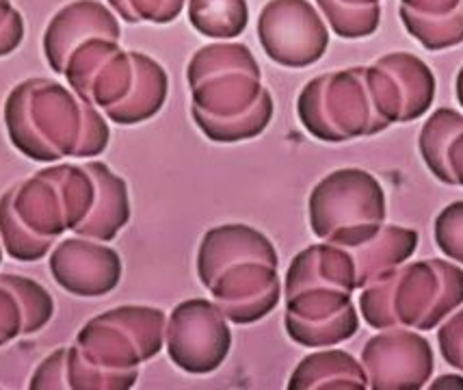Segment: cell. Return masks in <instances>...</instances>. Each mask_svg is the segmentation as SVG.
Returning a JSON list of instances; mask_svg holds the SVG:
<instances>
[{"mask_svg":"<svg viewBox=\"0 0 463 390\" xmlns=\"http://www.w3.org/2000/svg\"><path fill=\"white\" fill-rule=\"evenodd\" d=\"M385 213L382 183L357 167L325 176L307 200L312 233L346 250L371 241L383 226Z\"/></svg>","mask_w":463,"mask_h":390,"instance_id":"4","label":"cell"},{"mask_svg":"<svg viewBox=\"0 0 463 390\" xmlns=\"http://www.w3.org/2000/svg\"><path fill=\"white\" fill-rule=\"evenodd\" d=\"M0 262H3V250H0Z\"/></svg>","mask_w":463,"mask_h":390,"instance_id":"37","label":"cell"},{"mask_svg":"<svg viewBox=\"0 0 463 390\" xmlns=\"http://www.w3.org/2000/svg\"><path fill=\"white\" fill-rule=\"evenodd\" d=\"M0 282L18 295L22 310H24V334L40 332L54 315V301L42 284L22 276H0Z\"/></svg>","mask_w":463,"mask_h":390,"instance_id":"28","label":"cell"},{"mask_svg":"<svg viewBox=\"0 0 463 390\" xmlns=\"http://www.w3.org/2000/svg\"><path fill=\"white\" fill-rule=\"evenodd\" d=\"M167 317L150 306H119L80 328L76 345L87 362L111 376L119 390L135 386L141 362L161 354Z\"/></svg>","mask_w":463,"mask_h":390,"instance_id":"3","label":"cell"},{"mask_svg":"<svg viewBox=\"0 0 463 390\" xmlns=\"http://www.w3.org/2000/svg\"><path fill=\"white\" fill-rule=\"evenodd\" d=\"M186 14L193 29L213 40L239 37L250 24L247 0H189Z\"/></svg>","mask_w":463,"mask_h":390,"instance_id":"26","label":"cell"},{"mask_svg":"<svg viewBox=\"0 0 463 390\" xmlns=\"http://www.w3.org/2000/svg\"><path fill=\"white\" fill-rule=\"evenodd\" d=\"M130 52L135 62V82L124 100L104 111L111 122L119 126L147 122L161 111L169 93V79L163 65L143 52Z\"/></svg>","mask_w":463,"mask_h":390,"instance_id":"21","label":"cell"},{"mask_svg":"<svg viewBox=\"0 0 463 390\" xmlns=\"http://www.w3.org/2000/svg\"><path fill=\"white\" fill-rule=\"evenodd\" d=\"M9 195L22 226L29 228L33 234L54 241L68 230V208L51 167L15 185L9 189Z\"/></svg>","mask_w":463,"mask_h":390,"instance_id":"16","label":"cell"},{"mask_svg":"<svg viewBox=\"0 0 463 390\" xmlns=\"http://www.w3.org/2000/svg\"><path fill=\"white\" fill-rule=\"evenodd\" d=\"M438 343L446 365L463 371V310L438 329Z\"/></svg>","mask_w":463,"mask_h":390,"instance_id":"32","label":"cell"},{"mask_svg":"<svg viewBox=\"0 0 463 390\" xmlns=\"http://www.w3.org/2000/svg\"><path fill=\"white\" fill-rule=\"evenodd\" d=\"M353 293L332 287H310L286 298L284 326L301 347H334L353 338L360 317Z\"/></svg>","mask_w":463,"mask_h":390,"instance_id":"9","label":"cell"},{"mask_svg":"<svg viewBox=\"0 0 463 390\" xmlns=\"http://www.w3.org/2000/svg\"><path fill=\"white\" fill-rule=\"evenodd\" d=\"M401 22L427 51L463 43V0H401Z\"/></svg>","mask_w":463,"mask_h":390,"instance_id":"19","label":"cell"},{"mask_svg":"<svg viewBox=\"0 0 463 390\" xmlns=\"http://www.w3.org/2000/svg\"><path fill=\"white\" fill-rule=\"evenodd\" d=\"M362 366L373 390H418L433 376V349L410 328H390L364 345Z\"/></svg>","mask_w":463,"mask_h":390,"instance_id":"11","label":"cell"},{"mask_svg":"<svg viewBox=\"0 0 463 390\" xmlns=\"http://www.w3.org/2000/svg\"><path fill=\"white\" fill-rule=\"evenodd\" d=\"M24 40V20L11 5V0H0V57H7Z\"/></svg>","mask_w":463,"mask_h":390,"instance_id":"33","label":"cell"},{"mask_svg":"<svg viewBox=\"0 0 463 390\" xmlns=\"http://www.w3.org/2000/svg\"><path fill=\"white\" fill-rule=\"evenodd\" d=\"M31 388H65V347L57 349L42 362L33 376Z\"/></svg>","mask_w":463,"mask_h":390,"instance_id":"34","label":"cell"},{"mask_svg":"<svg viewBox=\"0 0 463 390\" xmlns=\"http://www.w3.org/2000/svg\"><path fill=\"white\" fill-rule=\"evenodd\" d=\"M435 243L450 261L463 265V202H453L435 217Z\"/></svg>","mask_w":463,"mask_h":390,"instance_id":"30","label":"cell"},{"mask_svg":"<svg viewBox=\"0 0 463 390\" xmlns=\"http://www.w3.org/2000/svg\"><path fill=\"white\" fill-rule=\"evenodd\" d=\"M297 113L303 128L327 144L385 130L368 91L366 68H349L312 79L299 93Z\"/></svg>","mask_w":463,"mask_h":390,"instance_id":"5","label":"cell"},{"mask_svg":"<svg viewBox=\"0 0 463 390\" xmlns=\"http://www.w3.org/2000/svg\"><path fill=\"white\" fill-rule=\"evenodd\" d=\"M278 267L269 261H241L225 267L208 284L214 304L236 326H250L275 310L282 295Z\"/></svg>","mask_w":463,"mask_h":390,"instance_id":"12","label":"cell"},{"mask_svg":"<svg viewBox=\"0 0 463 390\" xmlns=\"http://www.w3.org/2000/svg\"><path fill=\"white\" fill-rule=\"evenodd\" d=\"M51 273L54 282L76 298H102L118 289L124 265L118 250L87 236L65 239L52 250Z\"/></svg>","mask_w":463,"mask_h":390,"instance_id":"13","label":"cell"},{"mask_svg":"<svg viewBox=\"0 0 463 390\" xmlns=\"http://www.w3.org/2000/svg\"><path fill=\"white\" fill-rule=\"evenodd\" d=\"M418 147L439 183L463 186V115L459 111L438 109L424 122Z\"/></svg>","mask_w":463,"mask_h":390,"instance_id":"18","label":"cell"},{"mask_svg":"<svg viewBox=\"0 0 463 390\" xmlns=\"http://www.w3.org/2000/svg\"><path fill=\"white\" fill-rule=\"evenodd\" d=\"M463 304V269L429 258L394 267L362 289L360 310L374 329L429 332Z\"/></svg>","mask_w":463,"mask_h":390,"instance_id":"2","label":"cell"},{"mask_svg":"<svg viewBox=\"0 0 463 390\" xmlns=\"http://www.w3.org/2000/svg\"><path fill=\"white\" fill-rule=\"evenodd\" d=\"M455 96H457V100H459L461 109H463V65H461L459 72H457V81H455Z\"/></svg>","mask_w":463,"mask_h":390,"instance_id":"36","label":"cell"},{"mask_svg":"<svg viewBox=\"0 0 463 390\" xmlns=\"http://www.w3.org/2000/svg\"><path fill=\"white\" fill-rule=\"evenodd\" d=\"M184 3L186 0H109L115 14L130 24L137 22L169 24L182 14Z\"/></svg>","mask_w":463,"mask_h":390,"instance_id":"29","label":"cell"},{"mask_svg":"<svg viewBox=\"0 0 463 390\" xmlns=\"http://www.w3.org/2000/svg\"><path fill=\"white\" fill-rule=\"evenodd\" d=\"M346 250V247H345ZM418 233L411 228L382 226L379 233L366 243L351 247V256L355 261L357 289L368 287L390 269L401 267L405 261L416 254Z\"/></svg>","mask_w":463,"mask_h":390,"instance_id":"22","label":"cell"},{"mask_svg":"<svg viewBox=\"0 0 463 390\" xmlns=\"http://www.w3.org/2000/svg\"><path fill=\"white\" fill-rule=\"evenodd\" d=\"M121 26L115 14L98 0H74L48 22L43 33V54L52 72L63 74L70 54L91 37L119 42Z\"/></svg>","mask_w":463,"mask_h":390,"instance_id":"14","label":"cell"},{"mask_svg":"<svg viewBox=\"0 0 463 390\" xmlns=\"http://www.w3.org/2000/svg\"><path fill=\"white\" fill-rule=\"evenodd\" d=\"M5 124L11 144L42 163L100 157L111 139L104 115L51 79L15 85L5 102Z\"/></svg>","mask_w":463,"mask_h":390,"instance_id":"1","label":"cell"},{"mask_svg":"<svg viewBox=\"0 0 463 390\" xmlns=\"http://www.w3.org/2000/svg\"><path fill=\"white\" fill-rule=\"evenodd\" d=\"M446 386L463 388V377L461 376H442L438 382L431 384V388H446Z\"/></svg>","mask_w":463,"mask_h":390,"instance_id":"35","label":"cell"},{"mask_svg":"<svg viewBox=\"0 0 463 390\" xmlns=\"http://www.w3.org/2000/svg\"><path fill=\"white\" fill-rule=\"evenodd\" d=\"M251 258L279 265L278 250L267 234L245 224H225L203 234L197 250V276L203 287H208L225 267Z\"/></svg>","mask_w":463,"mask_h":390,"instance_id":"15","label":"cell"},{"mask_svg":"<svg viewBox=\"0 0 463 390\" xmlns=\"http://www.w3.org/2000/svg\"><path fill=\"white\" fill-rule=\"evenodd\" d=\"M273 109V96L271 91L267 90L250 111L236 115V118H213V115L193 111V109L191 113L197 128H200L208 139L214 141V144H234V141L253 139V137L262 135L264 130H267L269 122H271Z\"/></svg>","mask_w":463,"mask_h":390,"instance_id":"25","label":"cell"},{"mask_svg":"<svg viewBox=\"0 0 463 390\" xmlns=\"http://www.w3.org/2000/svg\"><path fill=\"white\" fill-rule=\"evenodd\" d=\"M63 76L80 100L107 111L128 96L135 82V62L132 52L115 40L91 37L70 54Z\"/></svg>","mask_w":463,"mask_h":390,"instance_id":"10","label":"cell"},{"mask_svg":"<svg viewBox=\"0 0 463 390\" xmlns=\"http://www.w3.org/2000/svg\"><path fill=\"white\" fill-rule=\"evenodd\" d=\"M96 183V202L85 222L74 230L79 236L96 241H113L121 228L130 222V197L128 185L102 161H90L85 165Z\"/></svg>","mask_w":463,"mask_h":390,"instance_id":"20","label":"cell"},{"mask_svg":"<svg viewBox=\"0 0 463 390\" xmlns=\"http://www.w3.org/2000/svg\"><path fill=\"white\" fill-rule=\"evenodd\" d=\"M310 287L357 290V271L351 252L334 243L310 245L292 258L286 273V298Z\"/></svg>","mask_w":463,"mask_h":390,"instance_id":"17","label":"cell"},{"mask_svg":"<svg viewBox=\"0 0 463 390\" xmlns=\"http://www.w3.org/2000/svg\"><path fill=\"white\" fill-rule=\"evenodd\" d=\"M193 111L236 118L262 98V72L245 43H211L191 57L186 68Z\"/></svg>","mask_w":463,"mask_h":390,"instance_id":"6","label":"cell"},{"mask_svg":"<svg viewBox=\"0 0 463 390\" xmlns=\"http://www.w3.org/2000/svg\"><path fill=\"white\" fill-rule=\"evenodd\" d=\"M290 390H323V388H368V376L362 362L343 349L314 351L299 362L288 380Z\"/></svg>","mask_w":463,"mask_h":390,"instance_id":"23","label":"cell"},{"mask_svg":"<svg viewBox=\"0 0 463 390\" xmlns=\"http://www.w3.org/2000/svg\"><path fill=\"white\" fill-rule=\"evenodd\" d=\"M399 81L405 96L407 122L422 118L431 109L435 98V76L420 57L410 52H390L379 59Z\"/></svg>","mask_w":463,"mask_h":390,"instance_id":"24","label":"cell"},{"mask_svg":"<svg viewBox=\"0 0 463 390\" xmlns=\"http://www.w3.org/2000/svg\"><path fill=\"white\" fill-rule=\"evenodd\" d=\"M169 358L180 371L208 376L230 356L232 329L217 304L195 298L180 301L165 326Z\"/></svg>","mask_w":463,"mask_h":390,"instance_id":"7","label":"cell"},{"mask_svg":"<svg viewBox=\"0 0 463 390\" xmlns=\"http://www.w3.org/2000/svg\"><path fill=\"white\" fill-rule=\"evenodd\" d=\"M258 40L271 62L301 70L325 57L329 31L307 0H269L258 15Z\"/></svg>","mask_w":463,"mask_h":390,"instance_id":"8","label":"cell"},{"mask_svg":"<svg viewBox=\"0 0 463 390\" xmlns=\"http://www.w3.org/2000/svg\"><path fill=\"white\" fill-rule=\"evenodd\" d=\"M0 234H3L9 256L18 258L22 262L40 261L52 247V239H42L22 226L18 215L14 213V206H11L9 191L0 200Z\"/></svg>","mask_w":463,"mask_h":390,"instance_id":"27","label":"cell"},{"mask_svg":"<svg viewBox=\"0 0 463 390\" xmlns=\"http://www.w3.org/2000/svg\"><path fill=\"white\" fill-rule=\"evenodd\" d=\"M24 332V310L18 295L0 282V347Z\"/></svg>","mask_w":463,"mask_h":390,"instance_id":"31","label":"cell"}]
</instances>
